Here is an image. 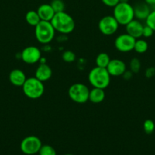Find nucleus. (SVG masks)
I'll return each instance as SVG.
<instances>
[{"instance_id":"obj_1","label":"nucleus","mask_w":155,"mask_h":155,"mask_svg":"<svg viewBox=\"0 0 155 155\" xmlns=\"http://www.w3.org/2000/svg\"><path fill=\"white\" fill-rule=\"evenodd\" d=\"M50 22L55 30L62 34H68L71 33L75 27V23L73 18L65 12L55 14Z\"/></svg>"},{"instance_id":"obj_2","label":"nucleus","mask_w":155,"mask_h":155,"mask_svg":"<svg viewBox=\"0 0 155 155\" xmlns=\"http://www.w3.org/2000/svg\"><path fill=\"white\" fill-rule=\"evenodd\" d=\"M111 76L106 68L96 66L88 74V81L94 88L106 89L110 83Z\"/></svg>"},{"instance_id":"obj_3","label":"nucleus","mask_w":155,"mask_h":155,"mask_svg":"<svg viewBox=\"0 0 155 155\" xmlns=\"http://www.w3.org/2000/svg\"><path fill=\"white\" fill-rule=\"evenodd\" d=\"M113 17L119 25L126 26L135 19L134 7L129 2H119L113 8Z\"/></svg>"},{"instance_id":"obj_4","label":"nucleus","mask_w":155,"mask_h":155,"mask_svg":"<svg viewBox=\"0 0 155 155\" xmlns=\"http://www.w3.org/2000/svg\"><path fill=\"white\" fill-rule=\"evenodd\" d=\"M43 82L40 81L35 77L27 78L25 83L22 86L23 92L27 98L30 99L40 98L44 93L45 87Z\"/></svg>"},{"instance_id":"obj_5","label":"nucleus","mask_w":155,"mask_h":155,"mask_svg":"<svg viewBox=\"0 0 155 155\" xmlns=\"http://www.w3.org/2000/svg\"><path fill=\"white\" fill-rule=\"evenodd\" d=\"M55 30L50 21H40L35 27V37L38 42L41 44H48L54 39Z\"/></svg>"},{"instance_id":"obj_6","label":"nucleus","mask_w":155,"mask_h":155,"mask_svg":"<svg viewBox=\"0 0 155 155\" xmlns=\"http://www.w3.org/2000/svg\"><path fill=\"white\" fill-rule=\"evenodd\" d=\"M90 89L86 85L81 83H76L71 85L68 91L69 98L74 102L84 104L89 100Z\"/></svg>"},{"instance_id":"obj_7","label":"nucleus","mask_w":155,"mask_h":155,"mask_svg":"<svg viewBox=\"0 0 155 155\" xmlns=\"http://www.w3.org/2000/svg\"><path fill=\"white\" fill-rule=\"evenodd\" d=\"M41 146L42 142L37 136H29L21 141L20 148L24 154L33 155L39 152Z\"/></svg>"},{"instance_id":"obj_8","label":"nucleus","mask_w":155,"mask_h":155,"mask_svg":"<svg viewBox=\"0 0 155 155\" xmlns=\"http://www.w3.org/2000/svg\"><path fill=\"white\" fill-rule=\"evenodd\" d=\"M119 23L113 15H106L102 18L98 23V28L100 33L106 36H111L118 30Z\"/></svg>"},{"instance_id":"obj_9","label":"nucleus","mask_w":155,"mask_h":155,"mask_svg":"<svg viewBox=\"0 0 155 155\" xmlns=\"http://www.w3.org/2000/svg\"><path fill=\"white\" fill-rule=\"evenodd\" d=\"M135 40L134 37L128 33H122L115 38V48L121 52H129L134 50Z\"/></svg>"},{"instance_id":"obj_10","label":"nucleus","mask_w":155,"mask_h":155,"mask_svg":"<svg viewBox=\"0 0 155 155\" xmlns=\"http://www.w3.org/2000/svg\"><path fill=\"white\" fill-rule=\"evenodd\" d=\"M42 58L41 51L37 47L27 46L21 52V58L27 64H33L40 61Z\"/></svg>"},{"instance_id":"obj_11","label":"nucleus","mask_w":155,"mask_h":155,"mask_svg":"<svg viewBox=\"0 0 155 155\" xmlns=\"http://www.w3.org/2000/svg\"><path fill=\"white\" fill-rule=\"evenodd\" d=\"M106 70L110 76L119 77V76L123 75L126 71V65L125 62L120 59H112L109 61Z\"/></svg>"},{"instance_id":"obj_12","label":"nucleus","mask_w":155,"mask_h":155,"mask_svg":"<svg viewBox=\"0 0 155 155\" xmlns=\"http://www.w3.org/2000/svg\"><path fill=\"white\" fill-rule=\"evenodd\" d=\"M144 25L138 20H132L126 25V33L132 36L135 39H139L142 36Z\"/></svg>"},{"instance_id":"obj_13","label":"nucleus","mask_w":155,"mask_h":155,"mask_svg":"<svg viewBox=\"0 0 155 155\" xmlns=\"http://www.w3.org/2000/svg\"><path fill=\"white\" fill-rule=\"evenodd\" d=\"M53 74L51 68L46 63H41L36 68L35 71V77L42 82L47 81L50 80Z\"/></svg>"},{"instance_id":"obj_14","label":"nucleus","mask_w":155,"mask_h":155,"mask_svg":"<svg viewBox=\"0 0 155 155\" xmlns=\"http://www.w3.org/2000/svg\"><path fill=\"white\" fill-rule=\"evenodd\" d=\"M27 77L24 71L20 69H14L9 74V81L15 86H21L25 83Z\"/></svg>"},{"instance_id":"obj_15","label":"nucleus","mask_w":155,"mask_h":155,"mask_svg":"<svg viewBox=\"0 0 155 155\" xmlns=\"http://www.w3.org/2000/svg\"><path fill=\"white\" fill-rule=\"evenodd\" d=\"M36 12H37L41 21H51V20L53 19L55 14H56L50 4L40 5L38 7Z\"/></svg>"},{"instance_id":"obj_16","label":"nucleus","mask_w":155,"mask_h":155,"mask_svg":"<svg viewBox=\"0 0 155 155\" xmlns=\"http://www.w3.org/2000/svg\"><path fill=\"white\" fill-rule=\"evenodd\" d=\"M150 7L145 2L138 3L134 7V13H135V18L138 21L141 20H146L149 14L150 13Z\"/></svg>"},{"instance_id":"obj_17","label":"nucleus","mask_w":155,"mask_h":155,"mask_svg":"<svg viewBox=\"0 0 155 155\" xmlns=\"http://www.w3.org/2000/svg\"><path fill=\"white\" fill-rule=\"evenodd\" d=\"M104 89L94 87L91 90H90L88 101H90L91 102L94 103V104H99V103H101L104 100Z\"/></svg>"},{"instance_id":"obj_18","label":"nucleus","mask_w":155,"mask_h":155,"mask_svg":"<svg viewBox=\"0 0 155 155\" xmlns=\"http://www.w3.org/2000/svg\"><path fill=\"white\" fill-rule=\"evenodd\" d=\"M25 20L26 22H27L29 25L33 26V27H36L41 21L37 12L33 10H30L27 12V14H26L25 15Z\"/></svg>"},{"instance_id":"obj_19","label":"nucleus","mask_w":155,"mask_h":155,"mask_svg":"<svg viewBox=\"0 0 155 155\" xmlns=\"http://www.w3.org/2000/svg\"><path fill=\"white\" fill-rule=\"evenodd\" d=\"M110 58H109V54L106 52H101L97 56L96 58V64L97 67L100 68H106L108 64H109V61H110Z\"/></svg>"},{"instance_id":"obj_20","label":"nucleus","mask_w":155,"mask_h":155,"mask_svg":"<svg viewBox=\"0 0 155 155\" xmlns=\"http://www.w3.org/2000/svg\"><path fill=\"white\" fill-rule=\"evenodd\" d=\"M148 48V43L146 42L144 39H137L135 40V46H134V50L138 54H143L147 51Z\"/></svg>"},{"instance_id":"obj_21","label":"nucleus","mask_w":155,"mask_h":155,"mask_svg":"<svg viewBox=\"0 0 155 155\" xmlns=\"http://www.w3.org/2000/svg\"><path fill=\"white\" fill-rule=\"evenodd\" d=\"M50 5L53 8L56 13L61 12H65V5L62 0H52Z\"/></svg>"},{"instance_id":"obj_22","label":"nucleus","mask_w":155,"mask_h":155,"mask_svg":"<svg viewBox=\"0 0 155 155\" xmlns=\"http://www.w3.org/2000/svg\"><path fill=\"white\" fill-rule=\"evenodd\" d=\"M38 154L39 155H56V151L51 145H42Z\"/></svg>"},{"instance_id":"obj_23","label":"nucleus","mask_w":155,"mask_h":155,"mask_svg":"<svg viewBox=\"0 0 155 155\" xmlns=\"http://www.w3.org/2000/svg\"><path fill=\"white\" fill-rule=\"evenodd\" d=\"M141 61L137 58H133L130 61L129 68H130V71L132 73H135V74L138 73L140 71V69H141Z\"/></svg>"},{"instance_id":"obj_24","label":"nucleus","mask_w":155,"mask_h":155,"mask_svg":"<svg viewBox=\"0 0 155 155\" xmlns=\"http://www.w3.org/2000/svg\"><path fill=\"white\" fill-rule=\"evenodd\" d=\"M143 128H144V131L147 134H151L155 130V124L152 120L147 119L146 120L143 124Z\"/></svg>"},{"instance_id":"obj_25","label":"nucleus","mask_w":155,"mask_h":155,"mask_svg":"<svg viewBox=\"0 0 155 155\" xmlns=\"http://www.w3.org/2000/svg\"><path fill=\"white\" fill-rule=\"evenodd\" d=\"M62 58L64 61L67 62V63H71V62L75 61L76 55L72 51L67 50V51H65L62 53Z\"/></svg>"},{"instance_id":"obj_26","label":"nucleus","mask_w":155,"mask_h":155,"mask_svg":"<svg viewBox=\"0 0 155 155\" xmlns=\"http://www.w3.org/2000/svg\"><path fill=\"white\" fill-rule=\"evenodd\" d=\"M145 21L146 25L149 26L155 32V10H152L150 12Z\"/></svg>"},{"instance_id":"obj_27","label":"nucleus","mask_w":155,"mask_h":155,"mask_svg":"<svg viewBox=\"0 0 155 155\" xmlns=\"http://www.w3.org/2000/svg\"><path fill=\"white\" fill-rule=\"evenodd\" d=\"M153 31L151 28H150L149 26L145 25L144 26V28H143V32H142V36H144V38H149L150 36H153Z\"/></svg>"},{"instance_id":"obj_28","label":"nucleus","mask_w":155,"mask_h":155,"mask_svg":"<svg viewBox=\"0 0 155 155\" xmlns=\"http://www.w3.org/2000/svg\"><path fill=\"white\" fill-rule=\"evenodd\" d=\"M101 2L107 7L114 8L119 2V0H101Z\"/></svg>"},{"instance_id":"obj_29","label":"nucleus","mask_w":155,"mask_h":155,"mask_svg":"<svg viewBox=\"0 0 155 155\" xmlns=\"http://www.w3.org/2000/svg\"><path fill=\"white\" fill-rule=\"evenodd\" d=\"M155 75V68H149L146 70L145 76L147 78H151Z\"/></svg>"},{"instance_id":"obj_30","label":"nucleus","mask_w":155,"mask_h":155,"mask_svg":"<svg viewBox=\"0 0 155 155\" xmlns=\"http://www.w3.org/2000/svg\"><path fill=\"white\" fill-rule=\"evenodd\" d=\"M144 2L148 5L150 7H153L155 5V0H144Z\"/></svg>"},{"instance_id":"obj_31","label":"nucleus","mask_w":155,"mask_h":155,"mask_svg":"<svg viewBox=\"0 0 155 155\" xmlns=\"http://www.w3.org/2000/svg\"><path fill=\"white\" fill-rule=\"evenodd\" d=\"M119 2H129V0H119Z\"/></svg>"},{"instance_id":"obj_32","label":"nucleus","mask_w":155,"mask_h":155,"mask_svg":"<svg viewBox=\"0 0 155 155\" xmlns=\"http://www.w3.org/2000/svg\"><path fill=\"white\" fill-rule=\"evenodd\" d=\"M65 155H72V154H65Z\"/></svg>"}]
</instances>
